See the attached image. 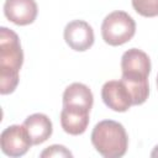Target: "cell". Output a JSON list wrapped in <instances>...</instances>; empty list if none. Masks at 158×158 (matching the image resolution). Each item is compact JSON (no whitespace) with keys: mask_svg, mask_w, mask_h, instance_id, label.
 Wrapping results in <instances>:
<instances>
[{"mask_svg":"<svg viewBox=\"0 0 158 158\" xmlns=\"http://www.w3.org/2000/svg\"><path fill=\"white\" fill-rule=\"evenodd\" d=\"M89 110L75 107V106H63L60 111V125L64 132L72 136L83 135L89 125Z\"/></svg>","mask_w":158,"mask_h":158,"instance_id":"9c48e42d","label":"cell"},{"mask_svg":"<svg viewBox=\"0 0 158 158\" xmlns=\"http://www.w3.org/2000/svg\"><path fill=\"white\" fill-rule=\"evenodd\" d=\"M101 98L104 104L116 112H126L133 105L131 94L121 80L106 81L101 88Z\"/></svg>","mask_w":158,"mask_h":158,"instance_id":"52a82bcc","label":"cell"},{"mask_svg":"<svg viewBox=\"0 0 158 158\" xmlns=\"http://www.w3.org/2000/svg\"><path fill=\"white\" fill-rule=\"evenodd\" d=\"M156 83H157V89H158V74H157V81Z\"/></svg>","mask_w":158,"mask_h":158,"instance_id":"9a60e30c","label":"cell"},{"mask_svg":"<svg viewBox=\"0 0 158 158\" xmlns=\"http://www.w3.org/2000/svg\"><path fill=\"white\" fill-rule=\"evenodd\" d=\"M136 33L135 20L125 11H112L105 16L101 23V36L110 46H121L128 42Z\"/></svg>","mask_w":158,"mask_h":158,"instance_id":"277c9868","label":"cell"},{"mask_svg":"<svg viewBox=\"0 0 158 158\" xmlns=\"http://www.w3.org/2000/svg\"><path fill=\"white\" fill-rule=\"evenodd\" d=\"M23 126L27 130L33 144H41L46 142L53 132L52 121L47 115L41 112L27 116L23 121Z\"/></svg>","mask_w":158,"mask_h":158,"instance_id":"30bf717a","label":"cell"},{"mask_svg":"<svg viewBox=\"0 0 158 158\" xmlns=\"http://www.w3.org/2000/svg\"><path fill=\"white\" fill-rule=\"evenodd\" d=\"M37 4L35 0H5L4 14L9 21L19 26L32 23L37 17Z\"/></svg>","mask_w":158,"mask_h":158,"instance_id":"ba28073f","label":"cell"},{"mask_svg":"<svg viewBox=\"0 0 158 158\" xmlns=\"http://www.w3.org/2000/svg\"><path fill=\"white\" fill-rule=\"evenodd\" d=\"M65 43L77 52H84L94 44L93 27L83 20H73L64 27Z\"/></svg>","mask_w":158,"mask_h":158,"instance_id":"8992f818","label":"cell"},{"mask_svg":"<svg viewBox=\"0 0 158 158\" xmlns=\"http://www.w3.org/2000/svg\"><path fill=\"white\" fill-rule=\"evenodd\" d=\"M94 96L89 86L83 83H72L63 93V106H75L91 110Z\"/></svg>","mask_w":158,"mask_h":158,"instance_id":"8fae6325","label":"cell"},{"mask_svg":"<svg viewBox=\"0 0 158 158\" xmlns=\"http://www.w3.org/2000/svg\"><path fill=\"white\" fill-rule=\"evenodd\" d=\"M151 67L148 54L138 48H130L121 57V80L128 89L133 105H142L148 99Z\"/></svg>","mask_w":158,"mask_h":158,"instance_id":"6da1fadb","label":"cell"},{"mask_svg":"<svg viewBox=\"0 0 158 158\" xmlns=\"http://www.w3.org/2000/svg\"><path fill=\"white\" fill-rule=\"evenodd\" d=\"M132 7L141 16H158V0H132Z\"/></svg>","mask_w":158,"mask_h":158,"instance_id":"7c38bea8","label":"cell"},{"mask_svg":"<svg viewBox=\"0 0 158 158\" xmlns=\"http://www.w3.org/2000/svg\"><path fill=\"white\" fill-rule=\"evenodd\" d=\"M32 144L31 137L23 125H11L0 135L1 151L9 157H21L26 154Z\"/></svg>","mask_w":158,"mask_h":158,"instance_id":"5b68a950","label":"cell"},{"mask_svg":"<svg viewBox=\"0 0 158 158\" xmlns=\"http://www.w3.org/2000/svg\"><path fill=\"white\" fill-rule=\"evenodd\" d=\"M42 158H49V157H73V154L64 147L60 144H53L47 147L42 153H41Z\"/></svg>","mask_w":158,"mask_h":158,"instance_id":"4fadbf2b","label":"cell"},{"mask_svg":"<svg viewBox=\"0 0 158 158\" xmlns=\"http://www.w3.org/2000/svg\"><path fill=\"white\" fill-rule=\"evenodd\" d=\"M23 63V52L16 32L0 28V93L11 94L19 84V73Z\"/></svg>","mask_w":158,"mask_h":158,"instance_id":"7a4b0ae2","label":"cell"},{"mask_svg":"<svg viewBox=\"0 0 158 158\" xmlns=\"http://www.w3.org/2000/svg\"><path fill=\"white\" fill-rule=\"evenodd\" d=\"M151 157H152V158H157V157H158V144L153 148V151H152V153H151Z\"/></svg>","mask_w":158,"mask_h":158,"instance_id":"5bb4252c","label":"cell"},{"mask_svg":"<svg viewBox=\"0 0 158 158\" xmlns=\"http://www.w3.org/2000/svg\"><path fill=\"white\" fill-rule=\"evenodd\" d=\"M90 138L94 148L105 158H120L127 152L128 136L125 127L117 121L102 120L98 122Z\"/></svg>","mask_w":158,"mask_h":158,"instance_id":"3957f363","label":"cell"}]
</instances>
